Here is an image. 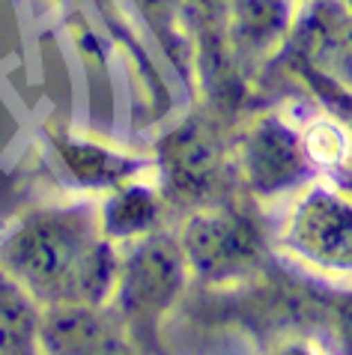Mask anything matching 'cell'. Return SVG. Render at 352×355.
I'll list each match as a JSON object with an SVG mask.
<instances>
[{"label":"cell","instance_id":"obj_1","mask_svg":"<svg viewBox=\"0 0 352 355\" xmlns=\"http://www.w3.org/2000/svg\"><path fill=\"white\" fill-rule=\"evenodd\" d=\"M123 248L107 239L99 206H54L33 212L0 245V266L36 304L105 308L120 278Z\"/></svg>","mask_w":352,"mask_h":355},{"label":"cell","instance_id":"obj_4","mask_svg":"<svg viewBox=\"0 0 352 355\" xmlns=\"http://www.w3.org/2000/svg\"><path fill=\"white\" fill-rule=\"evenodd\" d=\"M233 171L251 200L269 203L287 200L301 185L319 180L299 120L281 111L254 116L242 129L233 150Z\"/></svg>","mask_w":352,"mask_h":355},{"label":"cell","instance_id":"obj_11","mask_svg":"<svg viewBox=\"0 0 352 355\" xmlns=\"http://www.w3.org/2000/svg\"><path fill=\"white\" fill-rule=\"evenodd\" d=\"M60 159L78 182L84 185H120L125 180H134V162L123 153H114L107 146L90 141H66L60 144Z\"/></svg>","mask_w":352,"mask_h":355},{"label":"cell","instance_id":"obj_9","mask_svg":"<svg viewBox=\"0 0 352 355\" xmlns=\"http://www.w3.org/2000/svg\"><path fill=\"white\" fill-rule=\"evenodd\" d=\"M96 206H99V221L105 236L114 239L116 245H129L152 236L159 230L161 212H164L161 194L152 185L138 180V176L114 185L105 194V200Z\"/></svg>","mask_w":352,"mask_h":355},{"label":"cell","instance_id":"obj_12","mask_svg":"<svg viewBox=\"0 0 352 355\" xmlns=\"http://www.w3.org/2000/svg\"><path fill=\"white\" fill-rule=\"evenodd\" d=\"M260 355H337L326 340L314 338V334H301V331H283L278 338L266 340V347L260 349Z\"/></svg>","mask_w":352,"mask_h":355},{"label":"cell","instance_id":"obj_10","mask_svg":"<svg viewBox=\"0 0 352 355\" xmlns=\"http://www.w3.org/2000/svg\"><path fill=\"white\" fill-rule=\"evenodd\" d=\"M36 334V299L0 266V355H33Z\"/></svg>","mask_w":352,"mask_h":355},{"label":"cell","instance_id":"obj_13","mask_svg":"<svg viewBox=\"0 0 352 355\" xmlns=\"http://www.w3.org/2000/svg\"><path fill=\"white\" fill-rule=\"evenodd\" d=\"M134 3H138V9L146 15V21L155 24L159 31L164 24H173L185 9V0H134Z\"/></svg>","mask_w":352,"mask_h":355},{"label":"cell","instance_id":"obj_6","mask_svg":"<svg viewBox=\"0 0 352 355\" xmlns=\"http://www.w3.org/2000/svg\"><path fill=\"white\" fill-rule=\"evenodd\" d=\"M39 355H129L123 329L93 304H54L39 317Z\"/></svg>","mask_w":352,"mask_h":355},{"label":"cell","instance_id":"obj_5","mask_svg":"<svg viewBox=\"0 0 352 355\" xmlns=\"http://www.w3.org/2000/svg\"><path fill=\"white\" fill-rule=\"evenodd\" d=\"M120 248V278L107 304L116 311L120 325H132V329L155 325L179 295L188 269L179 242L152 233Z\"/></svg>","mask_w":352,"mask_h":355},{"label":"cell","instance_id":"obj_2","mask_svg":"<svg viewBox=\"0 0 352 355\" xmlns=\"http://www.w3.org/2000/svg\"><path fill=\"white\" fill-rule=\"evenodd\" d=\"M272 248L296 269L328 284L352 287V189L314 180L281 200Z\"/></svg>","mask_w":352,"mask_h":355},{"label":"cell","instance_id":"obj_3","mask_svg":"<svg viewBox=\"0 0 352 355\" xmlns=\"http://www.w3.org/2000/svg\"><path fill=\"white\" fill-rule=\"evenodd\" d=\"M176 242L188 272L206 281H230L257 269L272 242V230L248 206L215 200L197 206L185 218Z\"/></svg>","mask_w":352,"mask_h":355},{"label":"cell","instance_id":"obj_8","mask_svg":"<svg viewBox=\"0 0 352 355\" xmlns=\"http://www.w3.org/2000/svg\"><path fill=\"white\" fill-rule=\"evenodd\" d=\"M164 146H168L164 171H168V182L176 194L194 200V197L209 194V189L221 182V176H227L221 144L197 123H188L185 129L173 132Z\"/></svg>","mask_w":352,"mask_h":355},{"label":"cell","instance_id":"obj_7","mask_svg":"<svg viewBox=\"0 0 352 355\" xmlns=\"http://www.w3.org/2000/svg\"><path fill=\"white\" fill-rule=\"evenodd\" d=\"M299 9L296 0H230L224 39L239 57H269L296 31Z\"/></svg>","mask_w":352,"mask_h":355},{"label":"cell","instance_id":"obj_15","mask_svg":"<svg viewBox=\"0 0 352 355\" xmlns=\"http://www.w3.org/2000/svg\"><path fill=\"white\" fill-rule=\"evenodd\" d=\"M296 3H308V0H296Z\"/></svg>","mask_w":352,"mask_h":355},{"label":"cell","instance_id":"obj_14","mask_svg":"<svg viewBox=\"0 0 352 355\" xmlns=\"http://www.w3.org/2000/svg\"><path fill=\"white\" fill-rule=\"evenodd\" d=\"M337 338L346 349H352V302H346V308L337 317Z\"/></svg>","mask_w":352,"mask_h":355},{"label":"cell","instance_id":"obj_16","mask_svg":"<svg viewBox=\"0 0 352 355\" xmlns=\"http://www.w3.org/2000/svg\"><path fill=\"white\" fill-rule=\"evenodd\" d=\"M54 3H60V0H54Z\"/></svg>","mask_w":352,"mask_h":355}]
</instances>
